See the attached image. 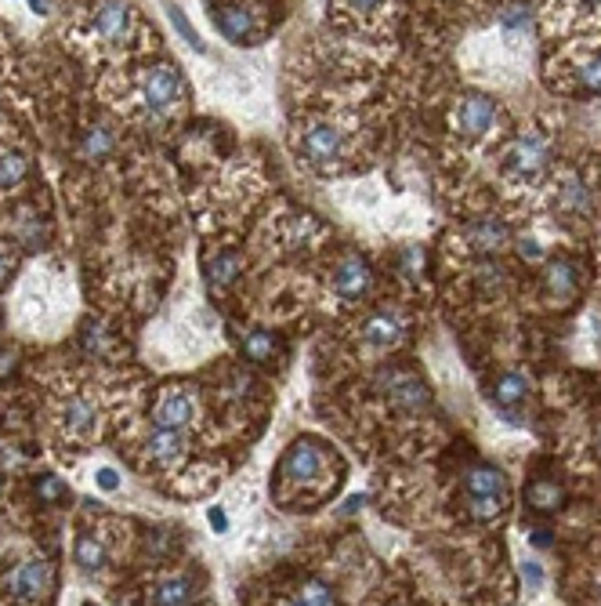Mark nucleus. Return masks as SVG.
I'll use <instances>...</instances> for the list:
<instances>
[{
    "label": "nucleus",
    "instance_id": "obj_25",
    "mask_svg": "<svg viewBox=\"0 0 601 606\" xmlns=\"http://www.w3.org/2000/svg\"><path fill=\"white\" fill-rule=\"evenodd\" d=\"M504 509H507V498H504V494H467V512H471L478 523L497 519Z\"/></svg>",
    "mask_w": 601,
    "mask_h": 606
},
{
    "label": "nucleus",
    "instance_id": "obj_20",
    "mask_svg": "<svg viewBox=\"0 0 601 606\" xmlns=\"http://www.w3.org/2000/svg\"><path fill=\"white\" fill-rule=\"evenodd\" d=\"M464 483H467V494H504L507 498V479L493 465H474Z\"/></svg>",
    "mask_w": 601,
    "mask_h": 606
},
{
    "label": "nucleus",
    "instance_id": "obj_28",
    "mask_svg": "<svg viewBox=\"0 0 601 606\" xmlns=\"http://www.w3.org/2000/svg\"><path fill=\"white\" fill-rule=\"evenodd\" d=\"M167 19H171V26L178 29V36H185V41H189V48L192 51H199V55H204L207 51V44H204V36H199L196 33V26L185 19V12L181 8H174V4H167Z\"/></svg>",
    "mask_w": 601,
    "mask_h": 606
},
{
    "label": "nucleus",
    "instance_id": "obj_41",
    "mask_svg": "<svg viewBox=\"0 0 601 606\" xmlns=\"http://www.w3.org/2000/svg\"><path fill=\"white\" fill-rule=\"evenodd\" d=\"M533 541H536L540 548H547V545H551V534H547V530H536V534H533Z\"/></svg>",
    "mask_w": 601,
    "mask_h": 606
},
{
    "label": "nucleus",
    "instance_id": "obj_38",
    "mask_svg": "<svg viewBox=\"0 0 601 606\" xmlns=\"http://www.w3.org/2000/svg\"><path fill=\"white\" fill-rule=\"evenodd\" d=\"M207 519H211V526L218 530V534H225V530H228V519H225V512H221V509H211V516H207Z\"/></svg>",
    "mask_w": 601,
    "mask_h": 606
},
{
    "label": "nucleus",
    "instance_id": "obj_8",
    "mask_svg": "<svg viewBox=\"0 0 601 606\" xmlns=\"http://www.w3.org/2000/svg\"><path fill=\"white\" fill-rule=\"evenodd\" d=\"M590 185L583 182L580 171H566L562 178H558V189H554V207L558 214H569V218H587L590 214Z\"/></svg>",
    "mask_w": 601,
    "mask_h": 606
},
{
    "label": "nucleus",
    "instance_id": "obj_44",
    "mask_svg": "<svg viewBox=\"0 0 601 606\" xmlns=\"http://www.w3.org/2000/svg\"><path fill=\"white\" fill-rule=\"evenodd\" d=\"M597 454H601V436H597Z\"/></svg>",
    "mask_w": 601,
    "mask_h": 606
},
{
    "label": "nucleus",
    "instance_id": "obj_11",
    "mask_svg": "<svg viewBox=\"0 0 601 606\" xmlns=\"http://www.w3.org/2000/svg\"><path fill=\"white\" fill-rule=\"evenodd\" d=\"M388 396H391V403L398 410H410V414H417V410H424L431 403L428 385L420 382L417 374H410V370H398V374L388 377Z\"/></svg>",
    "mask_w": 601,
    "mask_h": 606
},
{
    "label": "nucleus",
    "instance_id": "obj_19",
    "mask_svg": "<svg viewBox=\"0 0 601 606\" xmlns=\"http://www.w3.org/2000/svg\"><path fill=\"white\" fill-rule=\"evenodd\" d=\"M526 501H529V509H536V512H554V509H562L566 490L558 486L554 479H533V483L526 486Z\"/></svg>",
    "mask_w": 601,
    "mask_h": 606
},
{
    "label": "nucleus",
    "instance_id": "obj_26",
    "mask_svg": "<svg viewBox=\"0 0 601 606\" xmlns=\"http://www.w3.org/2000/svg\"><path fill=\"white\" fill-rule=\"evenodd\" d=\"M189 595H192V581L189 578H174V581H164L152 592V606H181Z\"/></svg>",
    "mask_w": 601,
    "mask_h": 606
},
{
    "label": "nucleus",
    "instance_id": "obj_36",
    "mask_svg": "<svg viewBox=\"0 0 601 606\" xmlns=\"http://www.w3.org/2000/svg\"><path fill=\"white\" fill-rule=\"evenodd\" d=\"M95 479H98V486H102V490H116V486H119L116 469H98V476H95Z\"/></svg>",
    "mask_w": 601,
    "mask_h": 606
},
{
    "label": "nucleus",
    "instance_id": "obj_16",
    "mask_svg": "<svg viewBox=\"0 0 601 606\" xmlns=\"http://www.w3.org/2000/svg\"><path fill=\"white\" fill-rule=\"evenodd\" d=\"M62 425L69 429V436H91L98 425V410L91 400L84 396H69L62 407Z\"/></svg>",
    "mask_w": 601,
    "mask_h": 606
},
{
    "label": "nucleus",
    "instance_id": "obj_29",
    "mask_svg": "<svg viewBox=\"0 0 601 606\" xmlns=\"http://www.w3.org/2000/svg\"><path fill=\"white\" fill-rule=\"evenodd\" d=\"M112 145H116V138H112L109 128H91L88 138H84V153H88L91 160H102V157L112 153Z\"/></svg>",
    "mask_w": 601,
    "mask_h": 606
},
{
    "label": "nucleus",
    "instance_id": "obj_23",
    "mask_svg": "<svg viewBox=\"0 0 601 606\" xmlns=\"http://www.w3.org/2000/svg\"><path fill=\"white\" fill-rule=\"evenodd\" d=\"M526 392H529V382H526V374H518V370H507L500 382H497V403H500V407L522 403Z\"/></svg>",
    "mask_w": 601,
    "mask_h": 606
},
{
    "label": "nucleus",
    "instance_id": "obj_22",
    "mask_svg": "<svg viewBox=\"0 0 601 606\" xmlns=\"http://www.w3.org/2000/svg\"><path fill=\"white\" fill-rule=\"evenodd\" d=\"M102 563H105V541L98 534H80V541H76V566H80V571H88V574H95Z\"/></svg>",
    "mask_w": 601,
    "mask_h": 606
},
{
    "label": "nucleus",
    "instance_id": "obj_10",
    "mask_svg": "<svg viewBox=\"0 0 601 606\" xmlns=\"http://www.w3.org/2000/svg\"><path fill=\"white\" fill-rule=\"evenodd\" d=\"M323 472V450H319L312 439H301L287 450L283 465H279V476L283 479H297V483H312Z\"/></svg>",
    "mask_w": 601,
    "mask_h": 606
},
{
    "label": "nucleus",
    "instance_id": "obj_34",
    "mask_svg": "<svg viewBox=\"0 0 601 606\" xmlns=\"http://www.w3.org/2000/svg\"><path fill=\"white\" fill-rule=\"evenodd\" d=\"M522 578H526V585L543 588V571H540V563H522Z\"/></svg>",
    "mask_w": 601,
    "mask_h": 606
},
{
    "label": "nucleus",
    "instance_id": "obj_13",
    "mask_svg": "<svg viewBox=\"0 0 601 606\" xmlns=\"http://www.w3.org/2000/svg\"><path fill=\"white\" fill-rule=\"evenodd\" d=\"M214 22H218V29L228 36V41H235V44L250 41V36L258 33V22H254V15L243 4H221V8H214Z\"/></svg>",
    "mask_w": 601,
    "mask_h": 606
},
{
    "label": "nucleus",
    "instance_id": "obj_33",
    "mask_svg": "<svg viewBox=\"0 0 601 606\" xmlns=\"http://www.w3.org/2000/svg\"><path fill=\"white\" fill-rule=\"evenodd\" d=\"M526 26H529L526 8H511V12L504 15V29H526Z\"/></svg>",
    "mask_w": 601,
    "mask_h": 606
},
{
    "label": "nucleus",
    "instance_id": "obj_5",
    "mask_svg": "<svg viewBox=\"0 0 601 606\" xmlns=\"http://www.w3.org/2000/svg\"><path fill=\"white\" fill-rule=\"evenodd\" d=\"M51 585H55L51 563L29 559V563H22L19 571L8 578V595L19 599V602H44L48 592H51Z\"/></svg>",
    "mask_w": 601,
    "mask_h": 606
},
{
    "label": "nucleus",
    "instance_id": "obj_40",
    "mask_svg": "<svg viewBox=\"0 0 601 606\" xmlns=\"http://www.w3.org/2000/svg\"><path fill=\"white\" fill-rule=\"evenodd\" d=\"M29 4H33V12H36V15H48V8H51V0H29Z\"/></svg>",
    "mask_w": 601,
    "mask_h": 606
},
{
    "label": "nucleus",
    "instance_id": "obj_37",
    "mask_svg": "<svg viewBox=\"0 0 601 606\" xmlns=\"http://www.w3.org/2000/svg\"><path fill=\"white\" fill-rule=\"evenodd\" d=\"M12 269H15V258H12L8 251H0V284H4V280L12 276Z\"/></svg>",
    "mask_w": 601,
    "mask_h": 606
},
{
    "label": "nucleus",
    "instance_id": "obj_21",
    "mask_svg": "<svg viewBox=\"0 0 601 606\" xmlns=\"http://www.w3.org/2000/svg\"><path fill=\"white\" fill-rule=\"evenodd\" d=\"M573 77H576V84H580L583 91L601 95V48L583 51V55L573 62Z\"/></svg>",
    "mask_w": 601,
    "mask_h": 606
},
{
    "label": "nucleus",
    "instance_id": "obj_15",
    "mask_svg": "<svg viewBox=\"0 0 601 606\" xmlns=\"http://www.w3.org/2000/svg\"><path fill=\"white\" fill-rule=\"evenodd\" d=\"M185 432L181 429H152V436L145 439V454L152 462H159V465H167V462H178V458H185Z\"/></svg>",
    "mask_w": 601,
    "mask_h": 606
},
{
    "label": "nucleus",
    "instance_id": "obj_2",
    "mask_svg": "<svg viewBox=\"0 0 601 606\" xmlns=\"http://www.w3.org/2000/svg\"><path fill=\"white\" fill-rule=\"evenodd\" d=\"M551 164V138L540 128H526L504 153V175L518 185H533Z\"/></svg>",
    "mask_w": 601,
    "mask_h": 606
},
{
    "label": "nucleus",
    "instance_id": "obj_46",
    "mask_svg": "<svg viewBox=\"0 0 601 606\" xmlns=\"http://www.w3.org/2000/svg\"><path fill=\"white\" fill-rule=\"evenodd\" d=\"M88 606H95V602H88Z\"/></svg>",
    "mask_w": 601,
    "mask_h": 606
},
{
    "label": "nucleus",
    "instance_id": "obj_12",
    "mask_svg": "<svg viewBox=\"0 0 601 606\" xmlns=\"http://www.w3.org/2000/svg\"><path fill=\"white\" fill-rule=\"evenodd\" d=\"M192 418H196V400L181 389H171L156 407V429H181L185 432V425Z\"/></svg>",
    "mask_w": 601,
    "mask_h": 606
},
{
    "label": "nucleus",
    "instance_id": "obj_42",
    "mask_svg": "<svg viewBox=\"0 0 601 606\" xmlns=\"http://www.w3.org/2000/svg\"><path fill=\"white\" fill-rule=\"evenodd\" d=\"M580 8H587V12H601V0H580Z\"/></svg>",
    "mask_w": 601,
    "mask_h": 606
},
{
    "label": "nucleus",
    "instance_id": "obj_27",
    "mask_svg": "<svg viewBox=\"0 0 601 606\" xmlns=\"http://www.w3.org/2000/svg\"><path fill=\"white\" fill-rule=\"evenodd\" d=\"M29 175V160L22 153H4L0 157V189H15Z\"/></svg>",
    "mask_w": 601,
    "mask_h": 606
},
{
    "label": "nucleus",
    "instance_id": "obj_39",
    "mask_svg": "<svg viewBox=\"0 0 601 606\" xmlns=\"http://www.w3.org/2000/svg\"><path fill=\"white\" fill-rule=\"evenodd\" d=\"M15 370V353H0V377H8Z\"/></svg>",
    "mask_w": 601,
    "mask_h": 606
},
{
    "label": "nucleus",
    "instance_id": "obj_3",
    "mask_svg": "<svg viewBox=\"0 0 601 606\" xmlns=\"http://www.w3.org/2000/svg\"><path fill=\"white\" fill-rule=\"evenodd\" d=\"M297 149H301V157H304L308 167H315V171H330V167H337V164L344 160V153H348V138H344V131H341L337 124L315 120V124H308V128L301 131Z\"/></svg>",
    "mask_w": 601,
    "mask_h": 606
},
{
    "label": "nucleus",
    "instance_id": "obj_18",
    "mask_svg": "<svg viewBox=\"0 0 601 606\" xmlns=\"http://www.w3.org/2000/svg\"><path fill=\"white\" fill-rule=\"evenodd\" d=\"M239 276H243V258H239L235 251H218V254L207 261V280H211L214 291L232 287Z\"/></svg>",
    "mask_w": 601,
    "mask_h": 606
},
{
    "label": "nucleus",
    "instance_id": "obj_32",
    "mask_svg": "<svg viewBox=\"0 0 601 606\" xmlns=\"http://www.w3.org/2000/svg\"><path fill=\"white\" fill-rule=\"evenodd\" d=\"M341 4H344L351 15H358V19H370V15H377V12L384 8V0H341Z\"/></svg>",
    "mask_w": 601,
    "mask_h": 606
},
{
    "label": "nucleus",
    "instance_id": "obj_14",
    "mask_svg": "<svg viewBox=\"0 0 601 606\" xmlns=\"http://www.w3.org/2000/svg\"><path fill=\"white\" fill-rule=\"evenodd\" d=\"M543 287H547L551 298H558V301L576 298V291H580V273H576V265H573L569 258L551 261L547 269H543Z\"/></svg>",
    "mask_w": 601,
    "mask_h": 606
},
{
    "label": "nucleus",
    "instance_id": "obj_31",
    "mask_svg": "<svg viewBox=\"0 0 601 606\" xmlns=\"http://www.w3.org/2000/svg\"><path fill=\"white\" fill-rule=\"evenodd\" d=\"M36 498H40V501H48V505L62 501V498H65V483H62V479H55V476H44V479L36 483Z\"/></svg>",
    "mask_w": 601,
    "mask_h": 606
},
{
    "label": "nucleus",
    "instance_id": "obj_9",
    "mask_svg": "<svg viewBox=\"0 0 601 606\" xmlns=\"http://www.w3.org/2000/svg\"><path fill=\"white\" fill-rule=\"evenodd\" d=\"M370 284H374L370 261H366L363 254L348 251V254L337 261V269H334V287H337V294H344V298H363V294L370 291Z\"/></svg>",
    "mask_w": 601,
    "mask_h": 606
},
{
    "label": "nucleus",
    "instance_id": "obj_1",
    "mask_svg": "<svg viewBox=\"0 0 601 606\" xmlns=\"http://www.w3.org/2000/svg\"><path fill=\"white\" fill-rule=\"evenodd\" d=\"M181 102H185V84L171 62H156L138 73V105L149 117H167Z\"/></svg>",
    "mask_w": 601,
    "mask_h": 606
},
{
    "label": "nucleus",
    "instance_id": "obj_43",
    "mask_svg": "<svg viewBox=\"0 0 601 606\" xmlns=\"http://www.w3.org/2000/svg\"><path fill=\"white\" fill-rule=\"evenodd\" d=\"M283 606H304V602H283Z\"/></svg>",
    "mask_w": 601,
    "mask_h": 606
},
{
    "label": "nucleus",
    "instance_id": "obj_6",
    "mask_svg": "<svg viewBox=\"0 0 601 606\" xmlns=\"http://www.w3.org/2000/svg\"><path fill=\"white\" fill-rule=\"evenodd\" d=\"M131 22H135V12H131L127 0H98V8L91 12V29L105 44L127 41Z\"/></svg>",
    "mask_w": 601,
    "mask_h": 606
},
{
    "label": "nucleus",
    "instance_id": "obj_4",
    "mask_svg": "<svg viewBox=\"0 0 601 606\" xmlns=\"http://www.w3.org/2000/svg\"><path fill=\"white\" fill-rule=\"evenodd\" d=\"M500 120H504V113H500L497 98L478 95V91H474V95H464L460 105H457V113H453V128H457V135L467 138V142H482V138H489V135L500 128Z\"/></svg>",
    "mask_w": 601,
    "mask_h": 606
},
{
    "label": "nucleus",
    "instance_id": "obj_17",
    "mask_svg": "<svg viewBox=\"0 0 601 606\" xmlns=\"http://www.w3.org/2000/svg\"><path fill=\"white\" fill-rule=\"evenodd\" d=\"M403 320L398 316H388V313H377V316H370L366 323H363V342L366 346H377V349H391V346H398L403 342Z\"/></svg>",
    "mask_w": 601,
    "mask_h": 606
},
{
    "label": "nucleus",
    "instance_id": "obj_7",
    "mask_svg": "<svg viewBox=\"0 0 601 606\" xmlns=\"http://www.w3.org/2000/svg\"><path fill=\"white\" fill-rule=\"evenodd\" d=\"M511 240H514L511 229H507L504 221H497V218H474L467 229H464V244H467L474 254H486V258L507 251Z\"/></svg>",
    "mask_w": 601,
    "mask_h": 606
},
{
    "label": "nucleus",
    "instance_id": "obj_30",
    "mask_svg": "<svg viewBox=\"0 0 601 606\" xmlns=\"http://www.w3.org/2000/svg\"><path fill=\"white\" fill-rule=\"evenodd\" d=\"M301 602H304V606H337L334 592H330L323 581H308V585L301 588Z\"/></svg>",
    "mask_w": 601,
    "mask_h": 606
},
{
    "label": "nucleus",
    "instance_id": "obj_35",
    "mask_svg": "<svg viewBox=\"0 0 601 606\" xmlns=\"http://www.w3.org/2000/svg\"><path fill=\"white\" fill-rule=\"evenodd\" d=\"M518 251H522L526 261H540V258H543V251H540L536 240H518Z\"/></svg>",
    "mask_w": 601,
    "mask_h": 606
},
{
    "label": "nucleus",
    "instance_id": "obj_24",
    "mask_svg": "<svg viewBox=\"0 0 601 606\" xmlns=\"http://www.w3.org/2000/svg\"><path fill=\"white\" fill-rule=\"evenodd\" d=\"M275 349H279V342H275L268 330H250V334L243 338V356H247L250 363H268V360L275 356Z\"/></svg>",
    "mask_w": 601,
    "mask_h": 606
},
{
    "label": "nucleus",
    "instance_id": "obj_45",
    "mask_svg": "<svg viewBox=\"0 0 601 606\" xmlns=\"http://www.w3.org/2000/svg\"><path fill=\"white\" fill-rule=\"evenodd\" d=\"M597 595H601V581H597Z\"/></svg>",
    "mask_w": 601,
    "mask_h": 606
}]
</instances>
